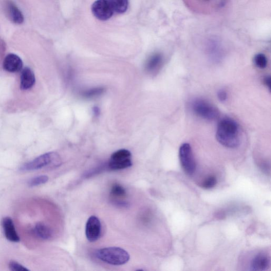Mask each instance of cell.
<instances>
[{
	"label": "cell",
	"instance_id": "6da1fadb",
	"mask_svg": "<svg viewBox=\"0 0 271 271\" xmlns=\"http://www.w3.org/2000/svg\"><path fill=\"white\" fill-rule=\"evenodd\" d=\"M216 138L224 147L229 148H237L241 142L239 124L232 119H223L218 125Z\"/></svg>",
	"mask_w": 271,
	"mask_h": 271
},
{
	"label": "cell",
	"instance_id": "7a4b0ae2",
	"mask_svg": "<svg viewBox=\"0 0 271 271\" xmlns=\"http://www.w3.org/2000/svg\"><path fill=\"white\" fill-rule=\"evenodd\" d=\"M96 256L103 262L113 266H122L130 260L126 250L116 247L103 248L97 251Z\"/></svg>",
	"mask_w": 271,
	"mask_h": 271
},
{
	"label": "cell",
	"instance_id": "3957f363",
	"mask_svg": "<svg viewBox=\"0 0 271 271\" xmlns=\"http://www.w3.org/2000/svg\"><path fill=\"white\" fill-rule=\"evenodd\" d=\"M61 163V158L58 154L55 152H50L24 164L21 168V170L24 171L37 170L48 166H57Z\"/></svg>",
	"mask_w": 271,
	"mask_h": 271
},
{
	"label": "cell",
	"instance_id": "277c9868",
	"mask_svg": "<svg viewBox=\"0 0 271 271\" xmlns=\"http://www.w3.org/2000/svg\"><path fill=\"white\" fill-rule=\"evenodd\" d=\"M191 108L195 113L208 121H213L219 115V112L214 105L203 99H196L191 103Z\"/></svg>",
	"mask_w": 271,
	"mask_h": 271
},
{
	"label": "cell",
	"instance_id": "5b68a950",
	"mask_svg": "<svg viewBox=\"0 0 271 271\" xmlns=\"http://www.w3.org/2000/svg\"><path fill=\"white\" fill-rule=\"evenodd\" d=\"M179 157L181 166L188 175H193L196 169V163L190 145L183 144L179 150Z\"/></svg>",
	"mask_w": 271,
	"mask_h": 271
},
{
	"label": "cell",
	"instance_id": "8992f818",
	"mask_svg": "<svg viewBox=\"0 0 271 271\" xmlns=\"http://www.w3.org/2000/svg\"><path fill=\"white\" fill-rule=\"evenodd\" d=\"M91 9L94 16L101 21H107L114 14L107 0H97L92 4Z\"/></svg>",
	"mask_w": 271,
	"mask_h": 271
},
{
	"label": "cell",
	"instance_id": "52a82bcc",
	"mask_svg": "<svg viewBox=\"0 0 271 271\" xmlns=\"http://www.w3.org/2000/svg\"><path fill=\"white\" fill-rule=\"evenodd\" d=\"M101 233V223L99 218L95 216H91L86 224L85 234L90 242L97 241Z\"/></svg>",
	"mask_w": 271,
	"mask_h": 271
},
{
	"label": "cell",
	"instance_id": "ba28073f",
	"mask_svg": "<svg viewBox=\"0 0 271 271\" xmlns=\"http://www.w3.org/2000/svg\"><path fill=\"white\" fill-rule=\"evenodd\" d=\"M23 67L22 59L14 54L6 56L3 62V68L6 71L15 73L21 71Z\"/></svg>",
	"mask_w": 271,
	"mask_h": 271
},
{
	"label": "cell",
	"instance_id": "9c48e42d",
	"mask_svg": "<svg viewBox=\"0 0 271 271\" xmlns=\"http://www.w3.org/2000/svg\"><path fill=\"white\" fill-rule=\"evenodd\" d=\"M270 266V257L263 253L258 254L251 263V270L255 271H267Z\"/></svg>",
	"mask_w": 271,
	"mask_h": 271
},
{
	"label": "cell",
	"instance_id": "30bf717a",
	"mask_svg": "<svg viewBox=\"0 0 271 271\" xmlns=\"http://www.w3.org/2000/svg\"><path fill=\"white\" fill-rule=\"evenodd\" d=\"M163 63V56L159 52L152 54L145 64V70L150 74H155L161 69Z\"/></svg>",
	"mask_w": 271,
	"mask_h": 271
},
{
	"label": "cell",
	"instance_id": "8fae6325",
	"mask_svg": "<svg viewBox=\"0 0 271 271\" xmlns=\"http://www.w3.org/2000/svg\"><path fill=\"white\" fill-rule=\"evenodd\" d=\"M2 226L6 239L12 242H19L20 238L11 218L10 217L4 218L2 220Z\"/></svg>",
	"mask_w": 271,
	"mask_h": 271
},
{
	"label": "cell",
	"instance_id": "7c38bea8",
	"mask_svg": "<svg viewBox=\"0 0 271 271\" xmlns=\"http://www.w3.org/2000/svg\"><path fill=\"white\" fill-rule=\"evenodd\" d=\"M36 78L34 72L30 68L24 69L22 73L21 88L23 90H27L34 85Z\"/></svg>",
	"mask_w": 271,
	"mask_h": 271
},
{
	"label": "cell",
	"instance_id": "4fadbf2b",
	"mask_svg": "<svg viewBox=\"0 0 271 271\" xmlns=\"http://www.w3.org/2000/svg\"><path fill=\"white\" fill-rule=\"evenodd\" d=\"M33 233L38 239L43 240H49L53 236V231L43 223L37 224L33 229Z\"/></svg>",
	"mask_w": 271,
	"mask_h": 271
},
{
	"label": "cell",
	"instance_id": "5bb4252c",
	"mask_svg": "<svg viewBox=\"0 0 271 271\" xmlns=\"http://www.w3.org/2000/svg\"><path fill=\"white\" fill-rule=\"evenodd\" d=\"M8 9L11 21L17 24H22L24 21L22 12L17 6L12 2L8 3Z\"/></svg>",
	"mask_w": 271,
	"mask_h": 271
},
{
	"label": "cell",
	"instance_id": "9a60e30c",
	"mask_svg": "<svg viewBox=\"0 0 271 271\" xmlns=\"http://www.w3.org/2000/svg\"><path fill=\"white\" fill-rule=\"evenodd\" d=\"M111 9L118 14H123L128 7V0H107Z\"/></svg>",
	"mask_w": 271,
	"mask_h": 271
},
{
	"label": "cell",
	"instance_id": "2e32d148",
	"mask_svg": "<svg viewBox=\"0 0 271 271\" xmlns=\"http://www.w3.org/2000/svg\"><path fill=\"white\" fill-rule=\"evenodd\" d=\"M131 158L124 160H110L108 166L112 170H121L127 169L132 166Z\"/></svg>",
	"mask_w": 271,
	"mask_h": 271
},
{
	"label": "cell",
	"instance_id": "e0dca14e",
	"mask_svg": "<svg viewBox=\"0 0 271 271\" xmlns=\"http://www.w3.org/2000/svg\"><path fill=\"white\" fill-rule=\"evenodd\" d=\"M187 1H188V3L190 5H193L196 1L197 5H204L205 8H207L206 6L209 5V8L211 9L221 7L224 2L223 0H187Z\"/></svg>",
	"mask_w": 271,
	"mask_h": 271
},
{
	"label": "cell",
	"instance_id": "ac0fdd59",
	"mask_svg": "<svg viewBox=\"0 0 271 271\" xmlns=\"http://www.w3.org/2000/svg\"><path fill=\"white\" fill-rule=\"evenodd\" d=\"M104 92L103 88H96L84 91L81 94L82 97L85 98H93L101 95Z\"/></svg>",
	"mask_w": 271,
	"mask_h": 271
},
{
	"label": "cell",
	"instance_id": "d6986e66",
	"mask_svg": "<svg viewBox=\"0 0 271 271\" xmlns=\"http://www.w3.org/2000/svg\"><path fill=\"white\" fill-rule=\"evenodd\" d=\"M131 158L130 151L127 149H121L112 154L110 160H123Z\"/></svg>",
	"mask_w": 271,
	"mask_h": 271
},
{
	"label": "cell",
	"instance_id": "ffe728a7",
	"mask_svg": "<svg viewBox=\"0 0 271 271\" xmlns=\"http://www.w3.org/2000/svg\"><path fill=\"white\" fill-rule=\"evenodd\" d=\"M49 177L46 175H41L31 178L28 182V186L30 187L40 186L47 182Z\"/></svg>",
	"mask_w": 271,
	"mask_h": 271
},
{
	"label": "cell",
	"instance_id": "44dd1931",
	"mask_svg": "<svg viewBox=\"0 0 271 271\" xmlns=\"http://www.w3.org/2000/svg\"><path fill=\"white\" fill-rule=\"evenodd\" d=\"M254 62L257 68L261 69H265L268 64V59L265 55L258 54L254 58Z\"/></svg>",
	"mask_w": 271,
	"mask_h": 271
},
{
	"label": "cell",
	"instance_id": "7402d4cb",
	"mask_svg": "<svg viewBox=\"0 0 271 271\" xmlns=\"http://www.w3.org/2000/svg\"><path fill=\"white\" fill-rule=\"evenodd\" d=\"M111 195L115 197H123L126 195V191L121 185L115 184L111 188Z\"/></svg>",
	"mask_w": 271,
	"mask_h": 271
},
{
	"label": "cell",
	"instance_id": "603a6c76",
	"mask_svg": "<svg viewBox=\"0 0 271 271\" xmlns=\"http://www.w3.org/2000/svg\"><path fill=\"white\" fill-rule=\"evenodd\" d=\"M217 182V178L214 176H209L202 183V187L205 189L213 188Z\"/></svg>",
	"mask_w": 271,
	"mask_h": 271
},
{
	"label": "cell",
	"instance_id": "cb8c5ba5",
	"mask_svg": "<svg viewBox=\"0 0 271 271\" xmlns=\"http://www.w3.org/2000/svg\"><path fill=\"white\" fill-rule=\"evenodd\" d=\"M9 268L12 271H28L27 269L15 261H11L9 263Z\"/></svg>",
	"mask_w": 271,
	"mask_h": 271
},
{
	"label": "cell",
	"instance_id": "d4e9b609",
	"mask_svg": "<svg viewBox=\"0 0 271 271\" xmlns=\"http://www.w3.org/2000/svg\"><path fill=\"white\" fill-rule=\"evenodd\" d=\"M217 97L220 101H226L228 97L227 92L223 89L221 90L218 92Z\"/></svg>",
	"mask_w": 271,
	"mask_h": 271
},
{
	"label": "cell",
	"instance_id": "484cf974",
	"mask_svg": "<svg viewBox=\"0 0 271 271\" xmlns=\"http://www.w3.org/2000/svg\"><path fill=\"white\" fill-rule=\"evenodd\" d=\"M264 83L265 84L267 87L269 88V90H271V80L270 76H266L264 78Z\"/></svg>",
	"mask_w": 271,
	"mask_h": 271
},
{
	"label": "cell",
	"instance_id": "4316f807",
	"mask_svg": "<svg viewBox=\"0 0 271 271\" xmlns=\"http://www.w3.org/2000/svg\"><path fill=\"white\" fill-rule=\"evenodd\" d=\"M94 114L95 116L97 117L100 115V109L99 108L95 107L93 109Z\"/></svg>",
	"mask_w": 271,
	"mask_h": 271
}]
</instances>
